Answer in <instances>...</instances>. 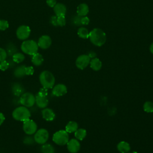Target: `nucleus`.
<instances>
[{
	"instance_id": "1",
	"label": "nucleus",
	"mask_w": 153,
	"mask_h": 153,
	"mask_svg": "<svg viewBox=\"0 0 153 153\" xmlns=\"http://www.w3.org/2000/svg\"><path fill=\"white\" fill-rule=\"evenodd\" d=\"M88 38L93 44L97 47H101L106 41V35L101 29L94 28L90 32Z\"/></svg>"
},
{
	"instance_id": "2",
	"label": "nucleus",
	"mask_w": 153,
	"mask_h": 153,
	"mask_svg": "<svg viewBox=\"0 0 153 153\" xmlns=\"http://www.w3.org/2000/svg\"><path fill=\"white\" fill-rule=\"evenodd\" d=\"M39 82L42 87L49 89L54 87L55 78L53 74L48 71H44L41 72L39 76Z\"/></svg>"
},
{
	"instance_id": "3",
	"label": "nucleus",
	"mask_w": 153,
	"mask_h": 153,
	"mask_svg": "<svg viewBox=\"0 0 153 153\" xmlns=\"http://www.w3.org/2000/svg\"><path fill=\"white\" fill-rule=\"evenodd\" d=\"M30 116L31 114L30 111L27 107L24 106L17 107L12 112V117L14 120L23 122L27 119H29Z\"/></svg>"
},
{
	"instance_id": "4",
	"label": "nucleus",
	"mask_w": 153,
	"mask_h": 153,
	"mask_svg": "<svg viewBox=\"0 0 153 153\" xmlns=\"http://www.w3.org/2000/svg\"><path fill=\"white\" fill-rule=\"evenodd\" d=\"M38 47L37 42L33 40H25L21 45L22 51L24 53L31 56L38 53Z\"/></svg>"
},
{
	"instance_id": "5",
	"label": "nucleus",
	"mask_w": 153,
	"mask_h": 153,
	"mask_svg": "<svg viewBox=\"0 0 153 153\" xmlns=\"http://www.w3.org/2000/svg\"><path fill=\"white\" fill-rule=\"evenodd\" d=\"M53 141L57 145L63 146L67 144L69 141L68 133L64 130L56 131L53 136Z\"/></svg>"
},
{
	"instance_id": "6",
	"label": "nucleus",
	"mask_w": 153,
	"mask_h": 153,
	"mask_svg": "<svg viewBox=\"0 0 153 153\" xmlns=\"http://www.w3.org/2000/svg\"><path fill=\"white\" fill-rule=\"evenodd\" d=\"M20 103L25 107H32L35 103V96L31 93H23L20 97Z\"/></svg>"
},
{
	"instance_id": "7",
	"label": "nucleus",
	"mask_w": 153,
	"mask_h": 153,
	"mask_svg": "<svg viewBox=\"0 0 153 153\" xmlns=\"http://www.w3.org/2000/svg\"><path fill=\"white\" fill-rule=\"evenodd\" d=\"M49 137L48 131L45 128H40L35 133L33 138L36 143L42 145L45 143Z\"/></svg>"
},
{
	"instance_id": "8",
	"label": "nucleus",
	"mask_w": 153,
	"mask_h": 153,
	"mask_svg": "<svg viewBox=\"0 0 153 153\" xmlns=\"http://www.w3.org/2000/svg\"><path fill=\"white\" fill-rule=\"evenodd\" d=\"M23 130L26 134L32 135L36 131L37 124L33 120L27 119L23 121Z\"/></svg>"
},
{
	"instance_id": "9",
	"label": "nucleus",
	"mask_w": 153,
	"mask_h": 153,
	"mask_svg": "<svg viewBox=\"0 0 153 153\" xmlns=\"http://www.w3.org/2000/svg\"><path fill=\"white\" fill-rule=\"evenodd\" d=\"M30 34V29L28 26L22 25L16 30V36L20 40H26Z\"/></svg>"
},
{
	"instance_id": "10",
	"label": "nucleus",
	"mask_w": 153,
	"mask_h": 153,
	"mask_svg": "<svg viewBox=\"0 0 153 153\" xmlns=\"http://www.w3.org/2000/svg\"><path fill=\"white\" fill-rule=\"evenodd\" d=\"M90 60L91 59L88 54H82L77 57L75 65L78 69H84L90 64Z\"/></svg>"
},
{
	"instance_id": "11",
	"label": "nucleus",
	"mask_w": 153,
	"mask_h": 153,
	"mask_svg": "<svg viewBox=\"0 0 153 153\" xmlns=\"http://www.w3.org/2000/svg\"><path fill=\"white\" fill-rule=\"evenodd\" d=\"M51 42H52V41L50 36L48 35H45L41 36L39 38L37 44L39 48L45 50V49L48 48L50 47V45H51Z\"/></svg>"
},
{
	"instance_id": "12",
	"label": "nucleus",
	"mask_w": 153,
	"mask_h": 153,
	"mask_svg": "<svg viewBox=\"0 0 153 153\" xmlns=\"http://www.w3.org/2000/svg\"><path fill=\"white\" fill-rule=\"evenodd\" d=\"M67 87L63 84H58L53 87L52 93L56 97H60L65 95L67 93Z\"/></svg>"
},
{
	"instance_id": "13",
	"label": "nucleus",
	"mask_w": 153,
	"mask_h": 153,
	"mask_svg": "<svg viewBox=\"0 0 153 153\" xmlns=\"http://www.w3.org/2000/svg\"><path fill=\"white\" fill-rule=\"evenodd\" d=\"M67 148L71 153H76L80 149V143L75 139H72L67 143Z\"/></svg>"
},
{
	"instance_id": "14",
	"label": "nucleus",
	"mask_w": 153,
	"mask_h": 153,
	"mask_svg": "<svg viewBox=\"0 0 153 153\" xmlns=\"http://www.w3.org/2000/svg\"><path fill=\"white\" fill-rule=\"evenodd\" d=\"M35 103L39 108L44 109L46 108L48 104V99L47 96H44L36 94L35 96Z\"/></svg>"
},
{
	"instance_id": "15",
	"label": "nucleus",
	"mask_w": 153,
	"mask_h": 153,
	"mask_svg": "<svg viewBox=\"0 0 153 153\" xmlns=\"http://www.w3.org/2000/svg\"><path fill=\"white\" fill-rule=\"evenodd\" d=\"M41 114L42 118L47 121H51L54 120L56 117L54 111L51 109L48 108H44L41 111Z\"/></svg>"
},
{
	"instance_id": "16",
	"label": "nucleus",
	"mask_w": 153,
	"mask_h": 153,
	"mask_svg": "<svg viewBox=\"0 0 153 153\" xmlns=\"http://www.w3.org/2000/svg\"><path fill=\"white\" fill-rule=\"evenodd\" d=\"M53 10L56 16H65L66 13V7L62 3H57L53 7Z\"/></svg>"
},
{
	"instance_id": "17",
	"label": "nucleus",
	"mask_w": 153,
	"mask_h": 153,
	"mask_svg": "<svg viewBox=\"0 0 153 153\" xmlns=\"http://www.w3.org/2000/svg\"><path fill=\"white\" fill-rule=\"evenodd\" d=\"M89 12V7L85 3H81L78 7L76 9V13L78 16L83 17L86 16Z\"/></svg>"
},
{
	"instance_id": "18",
	"label": "nucleus",
	"mask_w": 153,
	"mask_h": 153,
	"mask_svg": "<svg viewBox=\"0 0 153 153\" xmlns=\"http://www.w3.org/2000/svg\"><path fill=\"white\" fill-rule=\"evenodd\" d=\"M11 90L13 94L16 96H20L25 91L23 86L18 82L13 83L11 87Z\"/></svg>"
},
{
	"instance_id": "19",
	"label": "nucleus",
	"mask_w": 153,
	"mask_h": 153,
	"mask_svg": "<svg viewBox=\"0 0 153 153\" xmlns=\"http://www.w3.org/2000/svg\"><path fill=\"white\" fill-rule=\"evenodd\" d=\"M90 65L93 70L95 71H98L101 69L102 66V62L98 58L94 57L90 60Z\"/></svg>"
},
{
	"instance_id": "20",
	"label": "nucleus",
	"mask_w": 153,
	"mask_h": 153,
	"mask_svg": "<svg viewBox=\"0 0 153 153\" xmlns=\"http://www.w3.org/2000/svg\"><path fill=\"white\" fill-rule=\"evenodd\" d=\"M117 149L121 153H127L130 151V146L127 142L121 141L118 143Z\"/></svg>"
},
{
	"instance_id": "21",
	"label": "nucleus",
	"mask_w": 153,
	"mask_h": 153,
	"mask_svg": "<svg viewBox=\"0 0 153 153\" xmlns=\"http://www.w3.org/2000/svg\"><path fill=\"white\" fill-rule=\"evenodd\" d=\"M31 61L35 66H40L44 62V58L41 54L36 53L32 55Z\"/></svg>"
},
{
	"instance_id": "22",
	"label": "nucleus",
	"mask_w": 153,
	"mask_h": 153,
	"mask_svg": "<svg viewBox=\"0 0 153 153\" xmlns=\"http://www.w3.org/2000/svg\"><path fill=\"white\" fill-rule=\"evenodd\" d=\"M78 128V126L77 123L74 121H71L68 122L65 127V130L69 133L75 132Z\"/></svg>"
},
{
	"instance_id": "23",
	"label": "nucleus",
	"mask_w": 153,
	"mask_h": 153,
	"mask_svg": "<svg viewBox=\"0 0 153 153\" xmlns=\"http://www.w3.org/2000/svg\"><path fill=\"white\" fill-rule=\"evenodd\" d=\"M25 65H21L17 67L14 71V75L17 78H22L26 75Z\"/></svg>"
},
{
	"instance_id": "24",
	"label": "nucleus",
	"mask_w": 153,
	"mask_h": 153,
	"mask_svg": "<svg viewBox=\"0 0 153 153\" xmlns=\"http://www.w3.org/2000/svg\"><path fill=\"white\" fill-rule=\"evenodd\" d=\"M89 33H90V32L88 31V30L84 27H79L77 31V34H78V36L82 39L88 38Z\"/></svg>"
},
{
	"instance_id": "25",
	"label": "nucleus",
	"mask_w": 153,
	"mask_h": 153,
	"mask_svg": "<svg viewBox=\"0 0 153 153\" xmlns=\"http://www.w3.org/2000/svg\"><path fill=\"white\" fill-rule=\"evenodd\" d=\"M41 151L42 153H54V147L50 143H44L41 147Z\"/></svg>"
},
{
	"instance_id": "26",
	"label": "nucleus",
	"mask_w": 153,
	"mask_h": 153,
	"mask_svg": "<svg viewBox=\"0 0 153 153\" xmlns=\"http://www.w3.org/2000/svg\"><path fill=\"white\" fill-rule=\"evenodd\" d=\"M87 135V131L84 128H78L75 131V137L79 140H83Z\"/></svg>"
},
{
	"instance_id": "27",
	"label": "nucleus",
	"mask_w": 153,
	"mask_h": 153,
	"mask_svg": "<svg viewBox=\"0 0 153 153\" xmlns=\"http://www.w3.org/2000/svg\"><path fill=\"white\" fill-rule=\"evenodd\" d=\"M13 60L14 62L19 63L22 62L25 60V56L21 53H16L13 56Z\"/></svg>"
},
{
	"instance_id": "28",
	"label": "nucleus",
	"mask_w": 153,
	"mask_h": 153,
	"mask_svg": "<svg viewBox=\"0 0 153 153\" xmlns=\"http://www.w3.org/2000/svg\"><path fill=\"white\" fill-rule=\"evenodd\" d=\"M143 110L146 112H153V103L150 101H147L143 104Z\"/></svg>"
},
{
	"instance_id": "29",
	"label": "nucleus",
	"mask_w": 153,
	"mask_h": 153,
	"mask_svg": "<svg viewBox=\"0 0 153 153\" xmlns=\"http://www.w3.org/2000/svg\"><path fill=\"white\" fill-rule=\"evenodd\" d=\"M57 23L58 26H65L66 24L65 16H57Z\"/></svg>"
},
{
	"instance_id": "30",
	"label": "nucleus",
	"mask_w": 153,
	"mask_h": 153,
	"mask_svg": "<svg viewBox=\"0 0 153 153\" xmlns=\"http://www.w3.org/2000/svg\"><path fill=\"white\" fill-rule=\"evenodd\" d=\"M17 51V49L15 46L13 44H9V46L7 47V53L9 55L13 56L14 53H16Z\"/></svg>"
},
{
	"instance_id": "31",
	"label": "nucleus",
	"mask_w": 153,
	"mask_h": 153,
	"mask_svg": "<svg viewBox=\"0 0 153 153\" xmlns=\"http://www.w3.org/2000/svg\"><path fill=\"white\" fill-rule=\"evenodd\" d=\"M10 67V63L7 60H4L0 62V69L2 71H6Z\"/></svg>"
},
{
	"instance_id": "32",
	"label": "nucleus",
	"mask_w": 153,
	"mask_h": 153,
	"mask_svg": "<svg viewBox=\"0 0 153 153\" xmlns=\"http://www.w3.org/2000/svg\"><path fill=\"white\" fill-rule=\"evenodd\" d=\"M9 27L8 22L5 20H0V30H5Z\"/></svg>"
},
{
	"instance_id": "33",
	"label": "nucleus",
	"mask_w": 153,
	"mask_h": 153,
	"mask_svg": "<svg viewBox=\"0 0 153 153\" xmlns=\"http://www.w3.org/2000/svg\"><path fill=\"white\" fill-rule=\"evenodd\" d=\"M34 138L32 137L29 135L26 136L23 139V143L26 145H32L34 143Z\"/></svg>"
},
{
	"instance_id": "34",
	"label": "nucleus",
	"mask_w": 153,
	"mask_h": 153,
	"mask_svg": "<svg viewBox=\"0 0 153 153\" xmlns=\"http://www.w3.org/2000/svg\"><path fill=\"white\" fill-rule=\"evenodd\" d=\"M7 57V53L5 49L0 47V62L5 60Z\"/></svg>"
},
{
	"instance_id": "35",
	"label": "nucleus",
	"mask_w": 153,
	"mask_h": 153,
	"mask_svg": "<svg viewBox=\"0 0 153 153\" xmlns=\"http://www.w3.org/2000/svg\"><path fill=\"white\" fill-rule=\"evenodd\" d=\"M34 73V69L32 66H26L25 74L26 75H32Z\"/></svg>"
},
{
	"instance_id": "36",
	"label": "nucleus",
	"mask_w": 153,
	"mask_h": 153,
	"mask_svg": "<svg viewBox=\"0 0 153 153\" xmlns=\"http://www.w3.org/2000/svg\"><path fill=\"white\" fill-rule=\"evenodd\" d=\"M90 23L89 18L86 16H83L81 17V23L82 25H87Z\"/></svg>"
},
{
	"instance_id": "37",
	"label": "nucleus",
	"mask_w": 153,
	"mask_h": 153,
	"mask_svg": "<svg viewBox=\"0 0 153 153\" xmlns=\"http://www.w3.org/2000/svg\"><path fill=\"white\" fill-rule=\"evenodd\" d=\"M48 89L47 88H45L44 87L41 88L39 91H38V94H39V95H41V96H47L48 95V91H47Z\"/></svg>"
},
{
	"instance_id": "38",
	"label": "nucleus",
	"mask_w": 153,
	"mask_h": 153,
	"mask_svg": "<svg viewBox=\"0 0 153 153\" xmlns=\"http://www.w3.org/2000/svg\"><path fill=\"white\" fill-rule=\"evenodd\" d=\"M46 3L49 7H54L55 5L57 4V2L56 0H47Z\"/></svg>"
},
{
	"instance_id": "39",
	"label": "nucleus",
	"mask_w": 153,
	"mask_h": 153,
	"mask_svg": "<svg viewBox=\"0 0 153 153\" xmlns=\"http://www.w3.org/2000/svg\"><path fill=\"white\" fill-rule=\"evenodd\" d=\"M50 22L53 26H58L57 23V16H52L50 19Z\"/></svg>"
},
{
	"instance_id": "40",
	"label": "nucleus",
	"mask_w": 153,
	"mask_h": 153,
	"mask_svg": "<svg viewBox=\"0 0 153 153\" xmlns=\"http://www.w3.org/2000/svg\"><path fill=\"white\" fill-rule=\"evenodd\" d=\"M81 16H76L75 17V19H74V23L76 25H81Z\"/></svg>"
},
{
	"instance_id": "41",
	"label": "nucleus",
	"mask_w": 153,
	"mask_h": 153,
	"mask_svg": "<svg viewBox=\"0 0 153 153\" xmlns=\"http://www.w3.org/2000/svg\"><path fill=\"white\" fill-rule=\"evenodd\" d=\"M5 119V118L4 115L2 112H0V126H1L2 124Z\"/></svg>"
},
{
	"instance_id": "42",
	"label": "nucleus",
	"mask_w": 153,
	"mask_h": 153,
	"mask_svg": "<svg viewBox=\"0 0 153 153\" xmlns=\"http://www.w3.org/2000/svg\"><path fill=\"white\" fill-rule=\"evenodd\" d=\"M88 55V56L90 57V59H93V58L96 57V53H95L94 52H93V51L90 52Z\"/></svg>"
},
{
	"instance_id": "43",
	"label": "nucleus",
	"mask_w": 153,
	"mask_h": 153,
	"mask_svg": "<svg viewBox=\"0 0 153 153\" xmlns=\"http://www.w3.org/2000/svg\"><path fill=\"white\" fill-rule=\"evenodd\" d=\"M149 51L153 54V42L151 44V45L149 47Z\"/></svg>"
},
{
	"instance_id": "44",
	"label": "nucleus",
	"mask_w": 153,
	"mask_h": 153,
	"mask_svg": "<svg viewBox=\"0 0 153 153\" xmlns=\"http://www.w3.org/2000/svg\"><path fill=\"white\" fill-rule=\"evenodd\" d=\"M127 153H128V152H127Z\"/></svg>"
}]
</instances>
